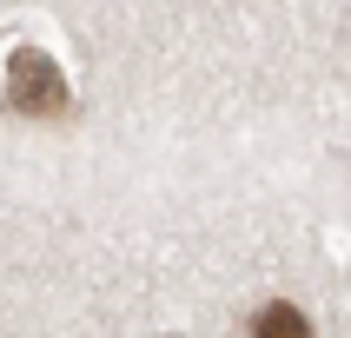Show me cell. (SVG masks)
<instances>
[{
	"label": "cell",
	"instance_id": "cell-1",
	"mask_svg": "<svg viewBox=\"0 0 351 338\" xmlns=\"http://www.w3.org/2000/svg\"><path fill=\"white\" fill-rule=\"evenodd\" d=\"M7 113L27 119H66L73 113V86L40 47H14L7 53Z\"/></svg>",
	"mask_w": 351,
	"mask_h": 338
},
{
	"label": "cell",
	"instance_id": "cell-2",
	"mask_svg": "<svg viewBox=\"0 0 351 338\" xmlns=\"http://www.w3.org/2000/svg\"><path fill=\"white\" fill-rule=\"evenodd\" d=\"M252 332H312V325H305L298 305H265V312L252 318Z\"/></svg>",
	"mask_w": 351,
	"mask_h": 338
}]
</instances>
